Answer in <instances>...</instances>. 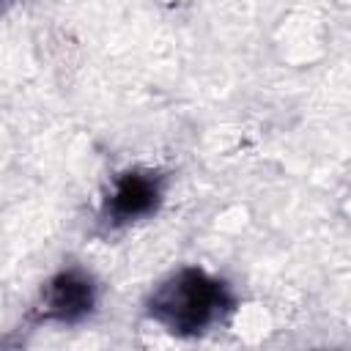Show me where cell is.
Wrapping results in <instances>:
<instances>
[{
  "instance_id": "cell-1",
  "label": "cell",
  "mask_w": 351,
  "mask_h": 351,
  "mask_svg": "<svg viewBox=\"0 0 351 351\" xmlns=\"http://www.w3.org/2000/svg\"><path fill=\"white\" fill-rule=\"evenodd\" d=\"M222 310V285L200 271H181L151 299V315L173 332H200Z\"/></svg>"
},
{
  "instance_id": "cell-2",
  "label": "cell",
  "mask_w": 351,
  "mask_h": 351,
  "mask_svg": "<svg viewBox=\"0 0 351 351\" xmlns=\"http://www.w3.org/2000/svg\"><path fill=\"white\" fill-rule=\"evenodd\" d=\"M90 307V285L77 280L74 274H63L52 282L49 291V313L60 318H74Z\"/></svg>"
},
{
  "instance_id": "cell-3",
  "label": "cell",
  "mask_w": 351,
  "mask_h": 351,
  "mask_svg": "<svg viewBox=\"0 0 351 351\" xmlns=\"http://www.w3.org/2000/svg\"><path fill=\"white\" fill-rule=\"evenodd\" d=\"M156 200V189L148 178H140V176H129L118 184L115 195H112V211L118 217H137L143 211H148Z\"/></svg>"
}]
</instances>
